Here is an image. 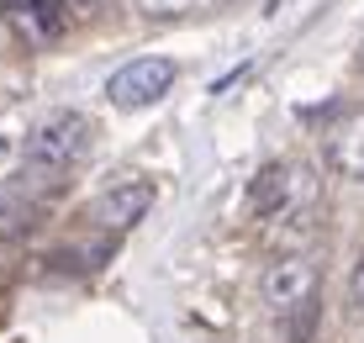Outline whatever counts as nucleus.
Here are the masks:
<instances>
[{"mask_svg":"<svg viewBox=\"0 0 364 343\" xmlns=\"http://www.w3.org/2000/svg\"><path fill=\"white\" fill-rule=\"evenodd\" d=\"M311 201H317V180H311L306 164H264L248 185V206L269 222H291L311 217Z\"/></svg>","mask_w":364,"mask_h":343,"instance_id":"nucleus-1","label":"nucleus"},{"mask_svg":"<svg viewBox=\"0 0 364 343\" xmlns=\"http://www.w3.org/2000/svg\"><path fill=\"white\" fill-rule=\"evenodd\" d=\"M85 148H90V117L85 111H53L27 132V169L58 174L69 164H80Z\"/></svg>","mask_w":364,"mask_h":343,"instance_id":"nucleus-2","label":"nucleus"},{"mask_svg":"<svg viewBox=\"0 0 364 343\" xmlns=\"http://www.w3.org/2000/svg\"><path fill=\"white\" fill-rule=\"evenodd\" d=\"M174 80H180V63L164 58V53H148V58H132V63H122V69L111 74L106 100L117 111H143V106H154V100H164L174 90Z\"/></svg>","mask_w":364,"mask_h":343,"instance_id":"nucleus-3","label":"nucleus"},{"mask_svg":"<svg viewBox=\"0 0 364 343\" xmlns=\"http://www.w3.org/2000/svg\"><path fill=\"white\" fill-rule=\"evenodd\" d=\"M259 296H264V307L274 317H291L301 307H311V296H317V264L301 259V253H280L274 264H264Z\"/></svg>","mask_w":364,"mask_h":343,"instance_id":"nucleus-4","label":"nucleus"},{"mask_svg":"<svg viewBox=\"0 0 364 343\" xmlns=\"http://www.w3.org/2000/svg\"><path fill=\"white\" fill-rule=\"evenodd\" d=\"M148 211H154V185L148 180H122L90 206V217L100 227H111V233H127V227H137Z\"/></svg>","mask_w":364,"mask_h":343,"instance_id":"nucleus-5","label":"nucleus"},{"mask_svg":"<svg viewBox=\"0 0 364 343\" xmlns=\"http://www.w3.org/2000/svg\"><path fill=\"white\" fill-rule=\"evenodd\" d=\"M328 164L343 180L364 185V111H348L328 127Z\"/></svg>","mask_w":364,"mask_h":343,"instance_id":"nucleus-6","label":"nucleus"},{"mask_svg":"<svg viewBox=\"0 0 364 343\" xmlns=\"http://www.w3.org/2000/svg\"><path fill=\"white\" fill-rule=\"evenodd\" d=\"M64 6V16H74V21H90V16H100V11L111 6V0H58Z\"/></svg>","mask_w":364,"mask_h":343,"instance_id":"nucleus-7","label":"nucleus"},{"mask_svg":"<svg viewBox=\"0 0 364 343\" xmlns=\"http://www.w3.org/2000/svg\"><path fill=\"white\" fill-rule=\"evenodd\" d=\"M348 307L364 317V253L354 259V270H348Z\"/></svg>","mask_w":364,"mask_h":343,"instance_id":"nucleus-8","label":"nucleus"},{"mask_svg":"<svg viewBox=\"0 0 364 343\" xmlns=\"http://www.w3.org/2000/svg\"><path fill=\"white\" fill-rule=\"evenodd\" d=\"M359 63H364V48H359Z\"/></svg>","mask_w":364,"mask_h":343,"instance_id":"nucleus-9","label":"nucleus"}]
</instances>
